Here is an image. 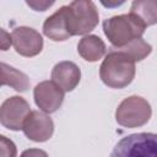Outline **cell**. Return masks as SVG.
Listing matches in <instances>:
<instances>
[{"mask_svg": "<svg viewBox=\"0 0 157 157\" xmlns=\"http://www.w3.org/2000/svg\"><path fill=\"white\" fill-rule=\"evenodd\" d=\"M135 60L118 48H112L99 67L102 82L110 88H124L129 86L136 72Z\"/></svg>", "mask_w": 157, "mask_h": 157, "instance_id": "6da1fadb", "label": "cell"}, {"mask_svg": "<svg viewBox=\"0 0 157 157\" xmlns=\"http://www.w3.org/2000/svg\"><path fill=\"white\" fill-rule=\"evenodd\" d=\"M146 26L132 13L118 15L104 20L103 32L113 47H123L135 38L142 37Z\"/></svg>", "mask_w": 157, "mask_h": 157, "instance_id": "7a4b0ae2", "label": "cell"}, {"mask_svg": "<svg viewBox=\"0 0 157 157\" xmlns=\"http://www.w3.org/2000/svg\"><path fill=\"white\" fill-rule=\"evenodd\" d=\"M66 21L71 37L83 36L96 28L99 13L92 0H72L66 6Z\"/></svg>", "mask_w": 157, "mask_h": 157, "instance_id": "3957f363", "label": "cell"}, {"mask_svg": "<svg viewBox=\"0 0 157 157\" xmlns=\"http://www.w3.org/2000/svg\"><path fill=\"white\" fill-rule=\"evenodd\" d=\"M152 115L150 103L140 96H130L120 102L115 110V120L124 128H140L148 123Z\"/></svg>", "mask_w": 157, "mask_h": 157, "instance_id": "277c9868", "label": "cell"}, {"mask_svg": "<svg viewBox=\"0 0 157 157\" xmlns=\"http://www.w3.org/2000/svg\"><path fill=\"white\" fill-rule=\"evenodd\" d=\"M112 156L157 157V134L139 132L125 136L115 145Z\"/></svg>", "mask_w": 157, "mask_h": 157, "instance_id": "5b68a950", "label": "cell"}, {"mask_svg": "<svg viewBox=\"0 0 157 157\" xmlns=\"http://www.w3.org/2000/svg\"><path fill=\"white\" fill-rule=\"evenodd\" d=\"M29 113L31 107L28 102L20 96H12L5 99L1 104L0 123L4 128L9 130L18 131L22 130L23 123Z\"/></svg>", "mask_w": 157, "mask_h": 157, "instance_id": "8992f818", "label": "cell"}, {"mask_svg": "<svg viewBox=\"0 0 157 157\" xmlns=\"http://www.w3.org/2000/svg\"><path fill=\"white\" fill-rule=\"evenodd\" d=\"M65 91L53 80L42 81L33 90V97L37 107L47 114L56 112L64 102Z\"/></svg>", "mask_w": 157, "mask_h": 157, "instance_id": "52a82bcc", "label": "cell"}, {"mask_svg": "<svg viewBox=\"0 0 157 157\" xmlns=\"http://www.w3.org/2000/svg\"><path fill=\"white\" fill-rule=\"evenodd\" d=\"M22 130L27 139L34 142H44L53 136L54 123L43 110H31L23 123Z\"/></svg>", "mask_w": 157, "mask_h": 157, "instance_id": "ba28073f", "label": "cell"}, {"mask_svg": "<svg viewBox=\"0 0 157 157\" xmlns=\"http://www.w3.org/2000/svg\"><path fill=\"white\" fill-rule=\"evenodd\" d=\"M12 44L17 54L32 58L38 55L43 49V38L36 29L27 27V26H20L16 27L12 33Z\"/></svg>", "mask_w": 157, "mask_h": 157, "instance_id": "9c48e42d", "label": "cell"}, {"mask_svg": "<svg viewBox=\"0 0 157 157\" xmlns=\"http://www.w3.org/2000/svg\"><path fill=\"white\" fill-rule=\"evenodd\" d=\"M52 80L65 92H71L81 80V70L72 61H60L52 70Z\"/></svg>", "mask_w": 157, "mask_h": 157, "instance_id": "30bf717a", "label": "cell"}, {"mask_svg": "<svg viewBox=\"0 0 157 157\" xmlns=\"http://www.w3.org/2000/svg\"><path fill=\"white\" fill-rule=\"evenodd\" d=\"M43 33L54 42H64L71 37L66 21V6H61L44 21Z\"/></svg>", "mask_w": 157, "mask_h": 157, "instance_id": "8fae6325", "label": "cell"}, {"mask_svg": "<svg viewBox=\"0 0 157 157\" xmlns=\"http://www.w3.org/2000/svg\"><path fill=\"white\" fill-rule=\"evenodd\" d=\"M104 42L96 34H87L82 37L77 44V53L82 59L90 63L98 61L105 54Z\"/></svg>", "mask_w": 157, "mask_h": 157, "instance_id": "7c38bea8", "label": "cell"}, {"mask_svg": "<svg viewBox=\"0 0 157 157\" xmlns=\"http://www.w3.org/2000/svg\"><path fill=\"white\" fill-rule=\"evenodd\" d=\"M130 13L136 16L146 27L157 23V0H134Z\"/></svg>", "mask_w": 157, "mask_h": 157, "instance_id": "4fadbf2b", "label": "cell"}, {"mask_svg": "<svg viewBox=\"0 0 157 157\" xmlns=\"http://www.w3.org/2000/svg\"><path fill=\"white\" fill-rule=\"evenodd\" d=\"M1 85H7L17 92H25L29 87V78L22 71L1 63Z\"/></svg>", "mask_w": 157, "mask_h": 157, "instance_id": "5bb4252c", "label": "cell"}, {"mask_svg": "<svg viewBox=\"0 0 157 157\" xmlns=\"http://www.w3.org/2000/svg\"><path fill=\"white\" fill-rule=\"evenodd\" d=\"M117 48V47H114ZM118 49H120L121 52H124L125 54H128L131 59H134L135 61H141L145 58H147L151 52H152V47L151 44H148L147 42H145L142 39V37L135 38L131 42H129L128 44L123 45V47H118Z\"/></svg>", "mask_w": 157, "mask_h": 157, "instance_id": "9a60e30c", "label": "cell"}, {"mask_svg": "<svg viewBox=\"0 0 157 157\" xmlns=\"http://www.w3.org/2000/svg\"><path fill=\"white\" fill-rule=\"evenodd\" d=\"M0 155L4 157H11V156H16V146L15 144L6 139V136L1 135L0 136Z\"/></svg>", "mask_w": 157, "mask_h": 157, "instance_id": "2e32d148", "label": "cell"}, {"mask_svg": "<svg viewBox=\"0 0 157 157\" xmlns=\"http://www.w3.org/2000/svg\"><path fill=\"white\" fill-rule=\"evenodd\" d=\"M54 2L55 0H26V4L29 6V9L38 12L47 11L49 7L54 5Z\"/></svg>", "mask_w": 157, "mask_h": 157, "instance_id": "e0dca14e", "label": "cell"}, {"mask_svg": "<svg viewBox=\"0 0 157 157\" xmlns=\"http://www.w3.org/2000/svg\"><path fill=\"white\" fill-rule=\"evenodd\" d=\"M126 0H99V2L107 9H115L121 6Z\"/></svg>", "mask_w": 157, "mask_h": 157, "instance_id": "ac0fdd59", "label": "cell"}, {"mask_svg": "<svg viewBox=\"0 0 157 157\" xmlns=\"http://www.w3.org/2000/svg\"><path fill=\"white\" fill-rule=\"evenodd\" d=\"M2 34V40H1V50H7V48L12 44V36L7 34L4 29L1 31Z\"/></svg>", "mask_w": 157, "mask_h": 157, "instance_id": "d6986e66", "label": "cell"}, {"mask_svg": "<svg viewBox=\"0 0 157 157\" xmlns=\"http://www.w3.org/2000/svg\"><path fill=\"white\" fill-rule=\"evenodd\" d=\"M32 153H38V155H47L45 152H42V151H26V152H23L22 155L25 156V155H32Z\"/></svg>", "mask_w": 157, "mask_h": 157, "instance_id": "ffe728a7", "label": "cell"}]
</instances>
